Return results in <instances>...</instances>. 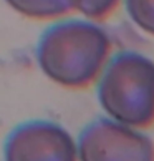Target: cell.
<instances>
[{
  "label": "cell",
  "mask_w": 154,
  "mask_h": 161,
  "mask_svg": "<svg viewBox=\"0 0 154 161\" xmlns=\"http://www.w3.org/2000/svg\"><path fill=\"white\" fill-rule=\"evenodd\" d=\"M5 3L32 20H56L73 10L72 0H5Z\"/></svg>",
  "instance_id": "cell-5"
},
{
  "label": "cell",
  "mask_w": 154,
  "mask_h": 161,
  "mask_svg": "<svg viewBox=\"0 0 154 161\" xmlns=\"http://www.w3.org/2000/svg\"><path fill=\"white\" fill-rule=\"evenodd\" d=\"M78 161H154V141L143 130L96 118L76 138Z\"/></svg>",
  "instance_id": "cell-3"
},
{
  "label": "cell",
  "mask_w": 154,
  "mask_h": 161,
  "mask_svg": "<svg viewBox=\"0 0 154 161\" xmlns=\"http://www.w3.org/2000/svg\"><path fill=\"white\" fill-rule=\"evenodd\" d=\"M123 0H72V8L93 22H103L118 10Z\"/></svg>",
  "instance_id": "cell-7"
},
{
  "label": "cell",
  "mask_w": 154,
  "mask_h": 161,
  "mask_svg": "<svg viewBox=\"0 0 154 161\" xmlns=\"http://www.w3.org/2000/svg\"><path fill=\"white\" fill-rule=\"evenodd\" d=\"M104 116L146 130L154 125V60L134 50L109 57L96 80Z\"/></svg>",
  "instance_id": "cell-2"
},
{
  "label": "cell",
  "mask_w": 154,
  "mask_h": 161,
  "mask_svg": "<svg viewBox=\"0 0 154 161\" xmlns=\"http://www.w3.org/2000/svg\"><path fill=\"white\" fill-rule=\"evenodd\" d=\"M124 8L136 27L154 37V0H123Z\"/></svg>",
  "instance_id": "cell-6"
},
{
  "label": "cell",
  "mask_w": 154,
  "mask_h": 161,
  "mask_svg": "<svg viewBox=\"0 0 154 161\" xmlns=\"http://www.w3.org/2000/svg\"><path fill=\"white\" fill-rule=\"evenodd\" d=\"M3 161H78L76 140L60 123L28 120L7 135Z\"/></svg>",
  "instance_id": "cell-4"
},
{
  "label": "cell",
  "mask_w": 154,
  "mask_h": 161,
  "mask_svg": "<svg viewBox=\"0 0 154 161\" xmlns=\"http://www.w3.org/2000/svg\"><path fill=\"white\" fill-rule=\"evenodd\" d=\"M113 50L109 33L98 22L70 19L41 32L35 48L37 65L50 81L68 90L96 83Z\"/></svg>",
  "instance_id": "cell-1"
}]
</instances>
